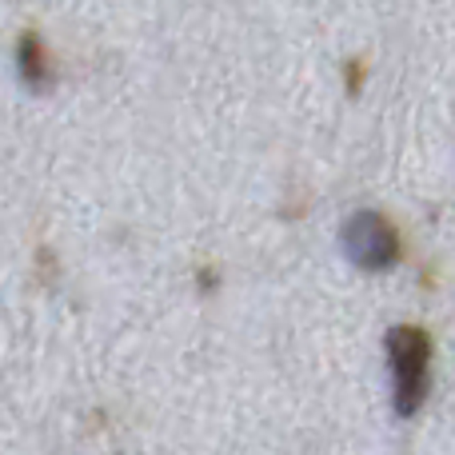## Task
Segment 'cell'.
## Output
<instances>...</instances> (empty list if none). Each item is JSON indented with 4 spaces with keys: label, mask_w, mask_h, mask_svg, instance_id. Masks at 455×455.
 Returning a JSON list of instances; mask_svg holds the SVG:
<instances>
[{
    "label": "cell",
    "mask_w": 455,
    "mask_h": 455,
    "mask_svg": "<svg viewBox=\"0 0 455 455\" xmlns=\"http://www.w3.org/2000/svg\"><path fill=\"white\" fill-rule=\"evenodd\" d=\"M344 248L360 267L379 272V267H392L395 259H400V232H395L392 220H384V216L360 212L344 228Z\"/></svg>",
    "instance_id": "obj_2"
},
{
    "label": "cell",
    "mask_w": 455,
    "mask_h": 455,
    "mask_svg": "<svg viewBox=\"0 0 455 455\" xmlns=\"http://www.w3.org/2000/svg\"><path fill=\"white\" fill-rule=\"evenodd\" d=\"M387 355L395 376V411L416 416L427 400V376H432V339L424 328H392L387 331Z\"/></svg>",
    "instance_id": "obj_1"
},
{
    "label": "cell",
    "mask_w": 455,
    "mask_h": 455,
    "mask_svg": "<svg viewBox=\"0 0 455 455\" xmlns=\"http://www.w3.org/2000/svg\"><path fill=\"white\" fill-rule=\"evenodd\" d=\"M48 72H52V68H48V52H44V44H40V40L28 32V36L20 40V76L28 80V84H36V88H40V84H48Z\"/></svg>",
    "instance_id": "obj_3"
}]
</instances>
